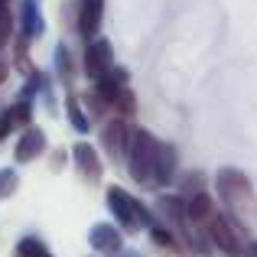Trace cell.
<instances>
[{"label":"cell","instance_id":"cell-11","mask_svg":"<svg viewBox=\"0 0 257 257\" xmlns=\"http://www.w3.org/2000/svg\"><path fill=\"white\" fill-rule=\"evenodd\" d=\"M176 166H179V157H176V147L160 140L157 150V163H153V186H170L176 179Z\"/></svg>","mask_w":257,"mask_h":257},{"label":"cell","instance_id":"cell-5","mask_svg":"<svg viewBox=\"0 0 257 257\" xmlns=\"http://www.w3.org/2000/svg\"><path fill=\"white\" fill-rule=\"evenodd\" d=\"M114 69V46L107 43V39H91L85 49V75L91 78V82H98L101 75H107V72Z\"/></svg>","mask_w":257,"mask_h":257},{"label":"cell","instance_id":"cell-1","mask_svg":"<svg viewBox=\"0 0 257 257\" xmlns=\"http://www.w3.org/2000/svg\"><path fill=\"white\" fill-rule=\"evenodd\" d=\"M215 192H218V199L225 202L228 215H231V218H238L241 225H244V221H251L254 215H257L254 186H251V179H247L241 170H231V166L218 170V176H215Z\"/></svg>","mask_w":257,"mask_h":257},{"label":"cell","instance_id":"cell-17","mask_svg":"<svg viewBox=\"0 0 257 257\" xmlns=\"http://www.w3.org/2000/svg\"><path fill=\"white\" fill-rule=\"evenodd\" d=\"M56 69H59V78L69 85L72 82V56L65 46H56Z\"/></svg>","mask_w":257,"mask_h":257},{"label":"cell","instance_id":"cell-18","mask_svg":"<svg viewBox=\"0 0 257 257\" xmlns=\"http://www.w3.org/2000/svg\"><path fill=\"white\" fill-rule=\"evenodd\" d=\"M10 36H13V13H10L7 4H0V46H4Z\"/></svg>","mask_w":257,"mask_h":257},{"label":"cell","instance_id":"cell-13","mask_svg":"<svg viewBox=\"0 0 257 257\" xmlns=\"http://www.w3.org/2000/svg\"><path fill=\"white\" fill-rule=\"evenodd\" d=\"M20 36L23 39L43 36V13H39L36 0H23V4H20Z\"/></svg>","mask_w":257,"mask_h":257},{"label":"cell","instance_id":"cell-21","mask_svg":"<svg viewBox=\"0 0 257 257\" xmlns=\"http://www.w3.org/2000/svg\"><path fill=\"white\" fill-rule=\"evenodd\" d=\"M244 257H257V241H247V247H244Z\"/></svg>","mask_w":257,"mask_h":257},{"label":"cell","instance_id":"cell-8","mask_svg":"<svg viewBox=\"0 0 257 257\" xmlns=\"http://www.w3.org/2000/svg\"><path fill=\"white\" fill-rule=\"evenodd\" d=\"M43 150H46L43 131L30 124V127L20 131V140H17V147H13V160H17V163H33V160L43 157Z\"/></svg>","mask_w":257,"mask_h":257},{"label":"cell","instance_id":"cell-9","mask_svg":"<svg viewBox=\"0 0 257 257\" xmlns=\"http://www.w3.org/2000/svg\"><path fill=\"white\" fill-rule=\"evenodd\" d=\"M101 17H104V0H78V33L88 43L98 39Z\"/></svg>","mask_w":257,"mask_h":257},{"label":"cell","instance_id":"cell-12","mask_svg":"<svg viewBox=\"0 0 257 257\" xmlns=\"http://www.w3.org/2000/svg\"><path fill=\"white\" fill-rule=\"evenodd\" d=\"M72 163H75V170L82 173L91 186L101 179V160H98V150H94L91 144H75L72 147Z\"/></svg>","mask_w":257,"mask_h":257},{"label":"cell","instance_id":"cell-15","mask_svg":"<svg viewBox=\"0 0 257 257\" xmlns=\"http://www.w3.org/2000/svg\"><path fill=\"white\" fill-rule=\"evenodd\" d=\"M13 257H56V254H52L39 238L26 234V238H20V241H17V251H13Z\"/></svg>","mask_w":257,"mask_h":257},{"label":"cell","instance_id":"cell-7","mask_svg":"<svg viewBox=\"0 0 257 257\" xmlns=\"http://www.w3.org/2000/svg\"><path fill=\"white\" fill-rule=\"evenodd\" d=\"M88 244H91L94 254H120L124 247V238H120V228L111 225V221H98L88 231Z\"/></svg>","mask_w":257,"mask_h":257},{"label":"cell","instance_id":"cell-16","mask_svg":"<svg viewBox=\"0 0 257 257\" xmlns=\"http://www.w3.org/2000/svg\"><path fill=\"white\" fill-rule=\"evenodd\" d=\"M17 186H20V176L13 166H4L0 170V199H10L13 192H17Z\"/></svg>","mask_w":257,"mask_h":257},{"label":"cell","instance_id":"cell-4","mask_svg":"<svg viewBox=\"0 0 257 257\" xmlns=\"http://www.w3.org/2000/svg\"><path fill=\"white\" fill-rule=\"evenodd\" d=\"M107 208H111L114 221H117V228H124L127 234H137L140 228H144V205H140L137 199H134L127 189L120 186H107Z\"/></svg>","mask_w":257,"mask_h":257},{"label":"cell","instance_id":"cell-10","mask_svg":"<svg viewBox=\"0 0 257 257\" xmlns=\"http://www.w3.org/2000/svg\"><path fill=\"white\" fill-rule=\"evenodd\" d=\"M218 212L215 208V199L202 189V192H192V195H186V218H189V225H195V228H205L208 221H212V215Z\"/></svg>","mask_w":257,"mask_h":257},{"label":"cell","instance_id":"cell-6","mask_svg":"<svg viewBox=\"0 0 257 257\" xmlns=\"http://www.w3.org/2000/svg\"><path fill=\"white\" fill-rule=\"evenodd\" d=\"M131 134H134V127L127 124L124 117H111L104 127H101V144H104L107 153H111V160L124 157L127 144H131Z\"/></svg>","mask_w":257,"mask_h":257},{"label":"cell","instance_id":"cell-20","mask_svg":"<svg viewBox=\"0 0 257 257\" xmlns=\"http://www.w3.org/2000/svg\"><path fill=\"white\" fill-rule=\"evenodd\" d=\"M7 75H10V59L4 56V46H0V85L7 82Z\"/></svg>","mask_w":257,"mask_h":257},{"label":"cell","instance_id":"cell-22","mask_svg":"<svg viewBox=\"0 0 257 257\" xmlns=\"http://www.w3.org/2000/svg\"><path fill=\"white\" fill-rule=\"evenodd\" d=\"M98 257H134V254H98Z\"/></svg>","mask_w":257,"mask_h":257},{"label":"cell","instance_id":"cell-19","mask_svg":"<svg viewBox=\"0 0 257 257\" xmlns=\"http://www.w3.org/2000/svg\"><path fill=\"white\" fill-rule=\"evenodd\" d=\"M13 131H17V120H13V111L7 107V111L0 114V140H7Z\"/></svg>","mask_w":257,"mask_h":257},{"label":"cell","instance_id":"cell-14","mask_svg":"<svg viewBox=\"0 0 257 257\" xmlns=\"http://www.w3.org/2000/svg\"><path fill=\"white\" fill-rule=\"evenodd\" d=\"M65 114H69L72 127H75L78 134H88V131H91V120H88L85 107L78 104V98H75V94H69V98H65Z\"/></svg>","mask_w":257,"mask_h":257},{"label":"cell","instance_id":"cell-2","mask_svg":"<svg viewBox=\"0 0 257 257\" xmlns=\"http://www.w3.org/2000/svg\"><path fill=\"white\" fill-rule=\"evenodd\" d=\"M160 137H153L144 127H134L131 144H127V170L140 186H153V163H157Z\"/></svg>","mask_w":257,"mask_h":257},{"label":"cell","instance_id":"cell-3","mask_svg":"<svg viewBox=\"0 0 257 257\" xmlns=\"http://www.w3.org/2000/svg\"><path fill=\"white\" fill-rule=\"evenodd\" d=\"M205 234H208L215 251H221V257H244V247H247L244 228L228 212H215L212 221L205 225Z\"/></svg>","mask_w":257,"mask_h":257}]
</instances>
